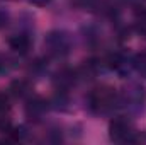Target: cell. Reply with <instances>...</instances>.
Segmentation results:
<instances>
[{
    "label": "cell",
    "instance_id": "cell-5",
    "mask_svg": "<svg viewBox=\"0 0 146 145\" xmlns=\"http://www.w3.org/2000/svg\"><path fill=\"white\" fill-rule=\"evenodd\" d=\"M9 46L19 55H27V51L31 50V38L27 33H17L9 38Z\"/></svg>",
    "mask_w": 146,
    "mask_h": 145
},
{
    "label": "cell",
    "instance_id": "cell-4",
    "mask_svg": "<svg viewBox=\"0 0 146 145\" xmlns=\"http://www.w3.org/2000/svg\"><path fill=\"white\" fill-rule=\"evenodd\" d=\"M146 99V92L145 87L138 85V84H133L129 85L126 91H124V96H119V103H124L129 109H141L145 104Z\"/></svg>",
    "mask_w": 146,
    "mask_h": 145
},
{
    "label": "cell",
    "instance_id": "cell-6",
    "mask_svg": "<svg viewBox=\"0 0 146 145\" xmlns=\"http://www.w3.org/2000/svg\"><path fill=\"white\" fill-rule=\"evenodd\" d=\"M46 101H42V99H39V97H34V99H31L29 103H27V106H26V114H27V118H31V119H39L44 113H46Z\"/></svg>",
    "mask_w": 146,
    "mask_h": 145
},
{
    "label": "cell",
    "instance_id": "cell-7",
    "mask_svg": "<svg viewBox=\"0 0 146 145\" xmlns=\"http://www.w3.org/2000/svg\"><path fill=\"white\" fill-rule=\"evenodd\" d=\"M9 111H10V101L5 94L0 92V132H5L9 128Z\"/></svg>",
    "mask_w": 146,
    "mask_h": 145
},
{
    "label": "cell",
    "instance_id": "cell-2",
    "mask_svg": "<svg viewBox=\"0 0 146 145\" xmlns=\"http://www.w3.org/2000/svg\"><path fill=\"white\" fill-rule=\"evenodd\" d=\"M44 50L51 58H63L72 50V38L65 31H51L44 38Z\"/></svg>",
    "mask_w": 146,
    "mask_h": 145
},
{
    "label": "cell",
    "instance_id": "cell-13",
    "mask_svg": "<svg viewBox=\"0 0 146 145\" xmlns=\"http://www.w3.org/2000/svg\"><path fill=\"white\" fill-rule=\"evenodd\" d=\"M124 2H127V3H131V5H138V3H141L143 0H124Z\"/></svg>",
    "mask_w": 146,
    "mask_h": 145
},
{
    "label": "cell",
    "instance_id": "cell-10",
    "mask_svg": "<svg viewBox=\"0 0 146 145\" xmlns=\"http://www.w3.org/2000/svg\"><path fill=\"white\" fill-rule=\"evenodd\" d=\"M133 67H134V70L139 73L141 77L146 79V53L138 55V56L133 60Z\"/></svg>",
    "mask_w": 146,
    "mask_h": 145
},
{
    "label": "cell",
    "instance_id": "cell-12",
    "mask_svg": "<svg viewBox=\"0 0 146 145\" xmlns=\"http://www.w3.org/2000/svg\"><path fill=\"white\" fill-rule=\"evenodd\" d=\"M31 3H34V5H48L51 0H29Z\"/></svg>",
    "mask_w": 146,
    "mask_h": 145
},
{
    "label": "cell",
    "instance_id": "cell-9",
    "mask_svg": "<svg viewBox=\"0 0 146 145\" xmlns=\"http://www.w3.org/2000/svg\"><path fill=\"white\" fill-rule=\"evenodd\" d=\"M134 29H136L143 38H146V9H141V10L136 14V19H134Z\"/></svg>",
    "mask_w": 146,
    "mask_h": 145
},
{
    "label": "cell",
    "instance_id": "cell-1",
    "mask_svg": "<svg viewBox=\"0 0 146 145\" xmlns=\"http://www.w3.org/2000/svg\"><path fill=\"white\" fill-rule=\"evenodd\" d=\"M119 104V94L114 87L100 84L94 87L87 96V106L94 114H107Z\"/></svg>",
    "mask_w": 146,
    "mask_h": 145
},
{
    "label": "cell",
    "instance_id": "cell-8",
    "mask_svg": "<svg viewBox=\"0 0 146 145\" xmlns=\"http://www.w3.org/2000/svg\"><path fill=\"white\" fill-rule=\"evenodd\" d=\"M10 91H12V94H14L15 97H26V96L31 94V85H29V82H26V80H15V82L10 85Z\"/></svg>",
    "mask_w": 146,
    "mask_h": 145
},
{
    "label": "cell",
    "instance_id": "cell-3",
    "mask_svg": "<svg viewBox=\"0 0 146 145\" xmlns=\"http://www.w3.org/2000/svg\"><path fill=\"white\" fill-rule=\"evenodd\" d=\"M109 138L115 144L134 142V128L127 118H114L109 123Z\"/></svg>",
    "mask_w": 146,
    "mask_h": 145
},
{
    "label": "cell",
    "instance_id": "cell-11",
    "mask_svg": "<svg viewBox=\"0 0 146 145\" xmlns=\"http://www.w3.org/2000/svg\"><path fill=\"white\" fill-rule=\"evenodd\" d=\"M75 3L78 7H82V9H88V7H92L95 3V0H75Z\"/></svg>",
    "mask_w": 146,
    "mask_h": 145
}]
</instances>
